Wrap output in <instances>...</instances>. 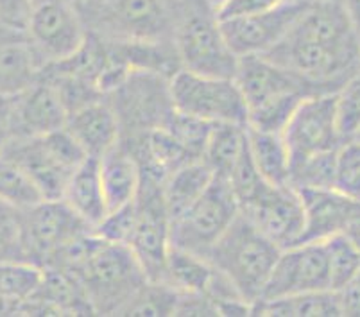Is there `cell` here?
Instances as JSON below:
<instances>
[{
  "label": "cell",
  "instance_id": "52",
  "mask_svg": "<svg viewBox=\"0 0 360 317\" xmlns=\"http://www.w3.org/2000/svg\"><path fill=\"white\" fill-rule=\"evenodd\" d=\"M307 2H328V0H307Z\"/></svg>",
  "mask_w": 360,
  "mask_h": 317
},
{
  "label": "cell",
  "instance_id": "30",
  "mask_svg": "<svg viewBox=\"0 0 360 317\" xmlns=\"http://www.w3.org/2000/svg\"><path fill=\"white\" fill-rule=\"evenodd\" d=\"M305 93H287V96L273 97L257 106L248 108V127H253L258 131L267 133H283L289 124L290 117L297 110L303 101L307 99Z\"/></svg>",
  "mask_w": 360,
  "mask_h": 317
},
{
  "label": "cell",
  "instance_id": "45",
  "mask_svg": "<svg viewBox=\"0 0 360 317\" xmlns=\"http://www.w3.org/2000/svg\"><path fill=\"white\" fill-rule=\"evenodd\" d=\"M22 302H13L9 297L0 294V316H18Z\"/></svg>",
  "mask_w": 360,
  "mask_h": 317
},
{
  "label": "cell",
  "instance_id": "51",
  "mask_svg": "<svg viewBox=\"0 0 360 317\" xmlns=\"http://www.w3.org/2000/svg\"><path fill=\"white\" fill-rule=\"evenodd\" d=\"M349 140H352V138H349ZM353 140H359V142H360V129H359V131H356V135L353 136Z\"/></svg>",
  "mask_w": 360,
  "mask_h": 317
},
{
  "label": "cell",
  "instance_id": "20",
  "mask_svg": "<svg viewBox=\"0 0 360 317\" xmlns=\"http://www.w3.org/2000/svg\"><path fill=\"white\" fill-rule=\"evenodd\" d=\"M99 169L108 212L135 201L142 183V172L135 155L127 149L126 143L119 140L115 147L101 156Z\"/></svg>",
  "mask_w": 360,
  "mask_h": 317
},
{
  "label": "cell",
  "instance_id": "9",
  "mask_svg": "<svg viewBox=\"0 0 360 317\" xmlns=\"http://www.w3.org/2000/svg\"><path fill=\"white\" fill-rule=\"evenodd\" d=\"M94 231L63 199H44L20 210L22 250L27 262L47 267L70 242Z\"/></svg>",
  "mask_w": 360,
  "mask_h": 317
},
{
  "label": "cell",
  "instance_id": "4",
  "mask_svg": "<svg viewBox=\"0 0 360 317\" xmlns=\"http://www.w3.org/2000/svg\"><path fill=\"white\" fill-rule=\"evenodd\" d=\"M72 274L83 283L96 316H119L140 287L149 282L129 246L104 238H101L86 262Z\"/></svg>",
  "mask_w": 360,
  "mask_h": 317
},
{
  "label": "cell",
  "instance_id": "53",
  "mask_svg": "<svg viewBox=\"0 0 360 317\" xmlns=\"http://www.w3.org/2000/svg\"><path fill=\"white\" fill-rule=\"evenodd\" d=\"M72 2H74V4H77V2H83V0H72Z\"/></svg>",
  "mask_w": 360,
  "mask_h": 317
},
{
  "label": "cell",
  "instance_id": "49",
  "mask_svg": "<svg viewBox=\"0 0 360 317\" xmlns=\"http://www.w3.org/2000/svg\"><path fill=\"white\" fill-rule=\"evenodd\" d=\"M206 2H208V4H210V6H214V8H215V11H217V8H219V6H221V4H224L226 0H206Z\"/></svg>",
  "mask_w": 360,
  "mask_h": 317
},
{
  "label": "cell",
  "instance_id": "23",
  "mask_svg": "<svg viewBox=\"0 0 360 317\" xmlns=\"http://www.w3.org/2000/svg\"><path fill=\"white\" fill-rule=\"evenodd\" d=\"M31 297L49 303L58 316H96L79 278L63 269H44L40 285Z\"/></svg>",
  "mask_w": 360,
  "mask_h": 317
},
{
  "label": "cell",
  "instance_id": "31",
  "mask_svg": "<svg viewBox=\"0 0 360 317\" xmlns=\"http://www.w3.org/2000/svg\"><path fill=\"white\" fill-rule=\"evenodd\" d=\"M0 199L16 210L44 201V195L27 172L4 155L0 156Z\"/></svg>",
  "mask_w": 360,
  "mask_h": 317
},
{
  "label": "cell",
  "instance_id": "44",
  "mask_svg": "<svg viewBox=\"0 0 360 317\" xmlns=\"http://www.w3.org/2000/svg\"><path fill=\"white\" fill-rule=\"evenodd\" d=\"M342 4H345L353 27H355V31L360 36V0H342Z\"/></svg>",
  "mask_w": 360,
  "mask_h": 317
},
{
  "label": "cell",
  "instance_id": "33",
  "mask_svg": "<svg viewBox=\"0 0 360 317\" xmlns=\"http://www.w3.org/2000/svg\"><path fill=\"white\" fill-rule=\"evenodd\" d=\"M44 269L31 262L4 260L0 262V294L13 302H25L36 292Z\"/></svg>",
  "mask_w": 360,
  "mask_h": 317
},
{
  "label": "cell",
  "instance_id": "36",
  "mask_svg": "<svg viewBox=\"0 0 360 317\" xmlns=\"http://www.w3.org/2000/svg\"><path fill=\"white\" fill-rule=\"evenodd\" d=\"M212 127H214L212 122H206V120L186 115V113L176 110L167 122L165 129H169L170 135L174 136L185 149H188L192 155L202 160V153H205Z\"/></svg>",
  "mask_w": 360,
  "mask_h": 317
},
{
  "label": "cell",
  "instance_id": "17",
  "mask_svg": "<svg viewBox=\"0 0 360 317\" xmlns=\"http://www.w3.org/2000/svg\"><path fill=\"white\" fill-rule=\"evenodd\" d=\"M233 79L248 108L257 106L273 97L287 96V93L316 96L312 88L300 76L262 54L238 58V67Z\"/></svg>",
  "mask_w": 360,
  "mask_h": 317
},
{
  "label": "cell",
  "instance_id": "2",
  "mask_svg": "<svg viewBox=\"0 0 360 317\" xmlns=\"http://www.w3.org/2000/svg\"><path fill=\"white\" fill-rule=\"evenodd\" d=\"M280 251L274 242L253 226L250 219L238 214L206 254V260L230 280L245 302L253 305L264 292Z\"/></svg>",
  "mask_w": 360,
  "mask_h": 317
},
{
  "label": "cell",
  "instance_id": "22",
  "mask_svg": "<svg viewBox=\"0 0 360 317\" xmlns=\"http://www.w3.org/2000/svg\"><path fill=\"white\" fill-rule=\"evenodd\" d=\"M40 56L25 38L0 45V97L20 96L41 79Z\"/></svg>",
  "mask_w": 360,
  "mask_h": 317
},
{
  "label": "cell",
  "instance_id": "34",
  "mask_svg": "<svg viewBox=\"0 0 360 317\" xmlns=\"http://www.w3.org/2000/svg\"><path fill=\"white\" fill-rule=\"evenodd\" d=\"M323 244L328 260L330 289L339 290L360 269V250L345 233L330 237Z\"/></svg>",
  "mask_w": 360,
  "mask_h": 317
},
{
  "label": "cell",
  "instance_id": "5",
  "mask_svg": "<svg viewBox=\"0 0 360 317\" xmlns=\"http://www.w3.org/2000/svg\"><path fill=\"white\" fill-rule=\"evenodd\" d=\"M4 156L20 165L44 199H61L72 174L86 160V153L67 129L11 140Z\"/></svg>",
  "mask_w": 360,
  "mask_h": 317
},
{
  "label": "cell",
  "instance_id": "7",
  "mask_svg": "<svg viewBox=\"0 0 360 317\" xmlns=\"http://www.w3.org/2000/svg\"><path fill=\"white\" fill-rule=\"evenodd\" d=\"M169 77L153 72H131L106 96L120 124V140L142 136L165 127L176 111Z\"/></svg>",
  "mask_w": 360,
  "mask_h": 317
},
{
  "label": "cell",
  "instance_id": "32",
  "mask_svg": "<svg viewBox=\"0 0 360 317\" xmlns=\"http://www.w3.org/2000/svg\"><path fill=\"white\" fill-rule=\"evenodd\" d=\"M337 149L314 155L290 167V185L296 190H303V188H335Z\"/></svg>",
  "mask_w": 360,
  "mask_h": 317
},
{
  "label": "cell",
  "instance_id": "47",
  "mask_svg": "<svg viewBox=\"0 0 360 317\" xmlns=\"http://www.w3.org/2000/svg\"><path fill=\"white\" fill-rule=\"evenodd\" d=\"M11 142V133H9V127L6 124L4 115H0V156L4 155L6 147Z\"/></svg>",
  "mask_w": 360,
  "mask_h": 317
},
{
  "label": "cell",
  "instance_id": "40",
  "mask_svg": "<svg viewBox=\"0 0 360 317\" xmlns=\"http://www.w3.org/2000/svg\"><path fill=\"white\" fill-rule=\"evenodd\" d=\"M133 226H135V201L122 208L108 212L106 217L94 228V231L106 242H117V244L127 246Z\"/></svg>",
  "mask_w": 360,
  "mask_h": 317
},
{
  "label": "cell",
  "instance_id": "29",
  "mask_svg": "<svg viewBox=\"0 0 360 317\" xmlns=\"http://www.w3.org/2000/svg\"><path fill=\"white\" fill-rule=\"evenodd\" d=\"M179 292L165 282H147L131 297L119 316H176Z\"/></svg>",
  "mask_w": 360,
  "mask_h": 317
},
{
  "label": "cell",
  "instance_id": "38",
  "mask_svg": "<svg viewBox=\"0 0 360 317\" xmlns=\"http://www.w3.org/2000/svg\"><path fill=\"white\" fill-rule=\"evenodd\" d=\"M337 129L342 140H349L360 129V74L335 93Z\"/></svg>",
  "mask_w": 360,
  "mask_h": 317
},
{
  "label": "cell",
  "instance_id": "21",
  "mask_svg": "<svg viewBox=\"0 0 360 317\" xmlns=\"http://www.w3.org/2000/svg\"><path fill=\"white\" fill-rule=\"evenodd\" d=\"M61 199L91 228H96L106 217L108 205L101 181L99 158L86 156L72 174Z\"/></svg>",
  "mask_w": 360,
  "mask_h": 317
},
{
  "label": "cell",
  "instance_id": "37",
  "mask_svg": "<svg viewBox=\"0 0 360 317\" xmlns=\"http://www.w3.org/2000/svg\"><path fill=\"white\" fill-rule=\"evenodd\" d=\"M335 188L360 202V142L345 140L337 149Z\"/></svg>",
  "mask_w": 360,
  "mask_h": 317
},
{
  "label": "cell",
  "instance_id": "13",
  "mask_svg": "<svg viewBox=\"0 0 360 317\" xmlns=\"http://www.w3.org/2000/svg\"><path fill=\"white\" fill-rule=\"evenodd\" d=\"M262 235L280 250L300 244L305 231V207L292 185H267L260 194L240 208Z\"/></svg>",
  "mask_w": 360,
  "mask_h": 317
},
{
  "label": "cell",
  "instance_id": "6",
  "mask_svg": "<svg viewBox=\"0 0 360 317\" xmlns=\"http://www.w3.org/2000/svg\"><path fill=\"white\" fill-rule=\"evenodd\" d=\"M238 214L240 208L228 179L215 176L201 198L170 221V244L206 258Z\"/></svg>",
  "mask_w": 360,
  "mask_h": 317
},
{
  "label": "cell",
  "instance_id": "26",
  "mask_svg": "<svg viewBox=\"0 0 360 317\" xmlns=\"http://www.w3.org/2000/svg\"><path fill=\"white\" fill-rule=\"evenodd\" d=\"M248 145L260 174L271 185H290V156L280 133L248 127Z\"/></svg>",
  "mask_w": 360,
  "mask_h": 317
},
{
  "label": "cell",
  "instance_id": "1",
  "mask_svg": "<svg viewBox=\"0 0 360 317\" xmlns=\"http://www.w3.org/2000/svg\"><path fill=\"white\" fill-rule=\"evenodd\" d=\"M84 27L108 41H174V0H83Z\"/></svg>",
  "mask_w": 360,
  "mask_h": 317
},
{
  "label": "cell",
  "instance_id": "19",
  "mask_svg": "<svg viewBox=\"0 0 360 317\" xmlns=\"http://www.w3.org/2000/svg\"><path fill=\"white\" fill-rule=\"evenodd\" d=\"M88 156L101 158L120 140V124L108 99H97L68 113L65 126Z\"/></svg>",
  "mask_w": 360,
  "mask_h": 317
},
{
  "label": "cell",
  "instance_id": "42",
  "mask_svg": "<svg viewBox=\"0 0 360 317\" xmlns=\"http://www.w3.org/2000/svg\"><path fill=\"white\" fill-rule=\"evenodd\" d=\"M36 0H0V25L25 32Z\"/></svg>",
  "mask_w": 360,
  "mask_h": 317
},
{
  "label": "cell",
  "instance_id": "48",
  "mask_svg": "<svg viewBox=\"0 0 360 317\" xmlns=\"http://www.w3.org/2000/svg\"><path fill=\"white\" fill-rule=\"evenodd\" d=\"M345 235L360 250V215L352 222V224H349V228L346 230Z\"/></svg>",
  "mask_w": 360,
  "mask_h": 317
},
{
  "label": "cell",
  "instance_id": "16",
  "mask_svg": "<svg viewBox=\"0 0 360 317\" xmlns=\"http://www.w3.org/2000/svg\"><path fill=\"white\" fill-rule=\"evenodd\" d=\"M4 119L11 140L31 138L65 129L68 111L58 88L41 77L20 96L9 97Z\"/></svg>",
  "mask_w": 360,
  "mask_h": 317
},
{
  "label": "cell",
  "instance_id": "35",
  "mask_svg": "<svg viewBox=\"0 0 360 317\" xmlns=\"http://www.w3.org/2000/svg\"><path fill=\"white\" fill-rule=\"evenodd\" d=\"M228 183H230L231 190H233L235 198H237L238 208L245 207L248 202L253 201L260 190L269 181H265L264 176L260 174L258 167L255 165V160L250 153V145L245 143L244 151L238 156L237 163L231 169L230 176H228Z\"/></svg>",
  "mask_w": 360,
  "mask_h": 317
},
{
  "label": "cell",
  "instance_id": "8",
  "mask_svg": "<svg viewBox=\"0 0 360 317\" xmlns=\"http://www.w3.org/2000/svg\"><path fill=\"white\" fill-rule=\"evenodd\" d=\"M169 84L174 108L181 113L212 124L248 126V106L233 77L202 76L181 68Z\"/></svg>",
  "mask_w": 360,
  "mask_h": 317
},
{
  "label": "cell",
  "instance_id": "46",
  "mask_svg": "<svg viewBox=\"0 0 360 317\" xmlns=\"http://www.w3.org/2000/svg\"><path fill=\"white\" fill-rule=\"evenodd\" d=\"M20 38H25V32L15 31V29L0 25V45L9 44V41H15V40H20Z\"/></svg>",
  "mask_w": 360,
  "mask_h": 317
},
{
  "label": "cell",
  "instance_id": "39",
  "mask_svg": "<svg viewBox=\"0 0 360 317\" xmlns=\"http://www.w3.org/2000/svg\"><path fill=\"white\" fill-rule=\"evenodd\" d=\"M4 260L27 262L22 250L20 210L0 199V262Z\"/></svg>",
  "mask_w": 360,
  "mask_h": 317
},
{
  "label": "cell",
  "instance_id": "41",
  "mask_svg": "<svg viewBox=\"0 0 360 317\" xmlns=\"http://www.w3.org/2000/svg\"><path fill=\"white\" fill-rule=\"evenodd\" d=\"M283 0H226L217 8L219 20H233L242 16H251L276 8Z\"/></svg>",
  "mask_w": 360,
  "mask_h": 317
},
{
  "label": "cell",
  "instance_id": "43",
  "mask_svg": "<svg viewBox=\"0 0 360 317\" xmlns=\"http://www.w3.org/2000/svg\"><path fill=\"white\" fill-rule=\"evenodd\" d=\"M335 292L339 297L340 313L346 317H360V269L345 287H340Z\"/></svg>",
  "mask_w": 360,
  "mask_h": 317
},
{
  "label": "cell",
  "instance_id": "24",
  "mask_svg": "<svg viewBox=\"0 0 360 317\" xmlns=\"http://www.w3.org/2000/svg\"><path fill=\"white\" fill-rule=\"evenodd\" d=\"M251 316L276 317H339V297L335 290H314L296 296L258 299L251 305Z\"/></svg>",
  "mask_w": 360,
  "mask_h": 317
},
{
  "label": "cell",
  "instance_id": "10",
  "mask_svg": "<svg viewBox=\"0 0 360 317\" xmlns=\"http://www.w3.org/2000/svg\"><path fill=\"white\" fill-rule=\"evenodd\" d=\"M127 246L139 258L150 282H163L170 253V215L163 199V183L142 176L135 199V226Z\"/></svg>",
  "mask_w": 360,
  "mask_h": 317
},
{
  "label": "cell",
  "instance_id": "27",
  "mask_svg": "<svg viewBox=\"0 0 360 317\" xmlns=\"http://www.w3.org/2000/svg\"><path fill=\"white\" fill-rule=\"evenodd\" d=\"M214 274L215 267L205 257L172 246L167 258L163 282L174 287L178 292L206 294Z\"/></svg>",
  "mask_w": 360,
  "mask_h": 317
},
{
  "label": "cell",
  "instance_id": "14",
  "mask_svg": "<svg viewBox=\"0 0 360 317\" xmlns=\"http://www.w3.org/2000/svg\"><path fill=\"white\" fill-rule=\"evenodd\" d=\"M310 4L307 0H283L264 13L221 22L226 41L238 58L267 54L285 40Z\"/></svg>",
  "mask_w": 360,
  "mask_h": 317
},
{
  "label": "cell",
  "instance_id": "25",
  "mask_svg": "<svg viewBox=\"0 0 360 317\" xmlns=\"http://www.w3.org/2000/svg\"><path fill=\"white\" fill-rule=\"evenodd\" d=\"M215 174L202 160L183 165L163 181V199L170 221L181 215L210 186Z\"/></svg>",
  "mask_w": 360,
  "mask_h": 317
},
{
  "label": "cell",
  "instance_id": "18",
  "mask_svg": "<svg viewBox=\"0 0 360 317\" xmlns=\"http://www.w3.org/2000/svg\"><path fill=\"white\" fill-rule=\"evenodd\" d=\"M300 192L305 207V231L301 242H325L346 233L360 215V202L337 188H303Z\"/></svg>",
  "mask_w": 360,
  "mask_h": 317
},
{
  "label": "cell",
  "instance_id": "3",
  "mask_svg": "<svg viewBox=\"0 0 360 317\" xmlns=\"http://www.w3.org/2000/svg\"><path fill=\"white\" fill-rule=\"evenodd\" d=\"M174 45L185 70L235 77L238 56L226 41L221 20L206 0H174Z\"/></svg>",
  "mask_w": 360,
  "mask_h": 317
},
{
  "label": "cell",
  "instance_id": "28",
  "mask_svg": "<svg viewBox=\"0 0 360 317\" xmlns=\"http://www.w3.org/2000/svg\"><path fill=\"white\" fill-rule=\"evenodd\" d=\"M248 143V126L240 124H214L206 142L202 162L210 167L215 176L228 178L238 156Z\"/></svg>",
  "mask_w": 360,
  "mask_h": 317
},
{
  "label": "cell",
  "instance_id": "50",
  "mask_svg": "<svg viewBox=\"0 0 360 317\" xmlns=\"http://www.w3.org/2000/svg\"><path fill=\"white\" fill-rule=\"evenodd\" d=\"M6 103H8V99H4V97H0V115H4Z\"/></svg>",
  "mask_w": 360,
  "mask_h": 317
},
{
  "label": "cell",
  "instance_id": "11",
  "mask_svg": "<svg viewBox=\"0 0 360 317\" xmlns=\"http://www.w3.org/2000/svg\"><path fill=\"white\" fill-rule=\"evenodd\" d=\"M25 36L45 67L79 51L88 31L72 0H36Z\"/></svg>",
  "mask_w": 360,
  "mask_h": 317
},
{
  "label": "cell",
  "instance_id": "15",
  "mask_svg": "<svg viewBox=\"0 0 360 317\" xmlns=\"http://www.w3.org/2000/svg\"><path fill=\"white\" fill-rule=\"evenodd\" d=\"M328 289L330 274L325 244L301 242L280 251L260 299H276Z\"/></svg>",
  "mask_w": 360,
  "mask_h": 317
},
{
  "label": "cell",
  "instance_id": "12",
  "mask_svg": "<svg viewBox=\"0 0 360 317\" xmlns=\"http://www.w3.org/2000/svg\"><path fill=\"white\" fill-rule=\"evenodd\" d=\"M289 149L290 167L319 153L337 149L340 138L335 119V93L307 97L281 133Z\"/></svg>",
  "mask_w": 360,
  "mask_h": 317
}]
</instances>
